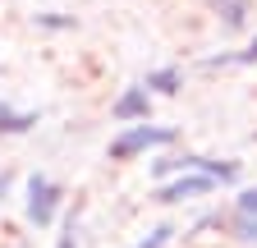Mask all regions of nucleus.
I'll list each match as a JSON object with an SVG mask.
<instances>
[{"label": "nucleus", "mask_w": 257, "mask_h": 248, "mask_svg": "<svg viewBox=\"0 0 257 248\" xmlns=\"http://www.w3.org/2000/svg\"><path fill=\"white\" fill-rule=\"evenodd\" d=\"M175 138H179V129L175 124H124V129L106 143V161H138V157H147V152H166V147H175Z\"/></svg>", "instance_id": "f257e3e1"}, {"label": "nucleus", "mask_w": 257, "mask_h": 248, "mask_svg": "<svg viewBox=\"0 0 257 248\" xmlns=\"http://www.w3.org/2000/svg\"><path fill=\"white\" fill-rule=\"evenodd\" d=\"M156 184L161 179H175V175H188V170H198L216 184H234L239 179V161H216V157H202V152H170V157H161L156 166Z\"/></svg>", "instance_id": "f03ea898"}, {"label": "nucleus", "mask_w": 257, "mask_h": 248, "mask_svg": "<svg viewBox=\"0 0 257 248\" xmlns=\"http://www.w3.org/2000/svg\"><path fill=\"white\" fill-rule=\"evenodd\" d=\"M60 202H64V189L51 179V175H28V184H23V216H28V225H37V230H46V225H55L60 221Z\"/></svg>", "instance_id": "7ed1b4c3"}, {"label": "nucleus", "mask_w": 257, "mask_h": 248, "mask_svg": "<svg viewBox=\"0 0 257 248\" xmlns=\"http://www.w3.org/2000/svg\"><path fill=\"white\" fill-rule=\"evenodd\" d=\"M211 189H220V184L198 175V170H188V175H175V179H161L156 184V202L161 207H179V202H193V198H207Z\"/></svg>", "instance_id": "20e7f679"}, {"label": "nucleus", "mask_w": 257, "mask_h": 248, "mask_svg": "<svg viewBox=\"0 0 257 248\" xmlns=\"http://www.w3.org/2000/svg\"><path fill=\"white\" fill-rule=\"evenodd\" d=\"M152 101H156L152 92L143 83H134V87H124L119 97L110 101V119L115 124H147L152 119Z\"/></svg>", "instance_id": "39448f33"}, {"label": "nucleus", "mask_w": 257, "mask_h": 248, "mask_svg": "<svg viewBox=\"0 0 257 248\" xmlns=\"http://www.w3.org/2000/svg\"><path fill=\"white\" fill-rule=\"evenodd\" d=\"M207 10L216 14V23L225 33H243L252 19V0H207Z\"/></svg>", "instance_id": "423d86ee"}, {"label": "nucleus", "mask_w": 257, "mask_h": 248, "mask_svg": "<svg viewBox=\"0 0 257 248\" xmlns=\"http://www.w3.org/2000/svg\"><path fill=\"white\" fill-rule=\"evenodd\" d=\"M248 65H257V37H248L234 51H216L202 60V69H248Z\"/></svg>", "instance_id": "0eeeda50"}, {"label": "nucleus", "mask_w": 257, "mask_h": 248, "mask_svg": "<svg viewBox=\"0 0 257 248\" xmlns=\"http://www.w3.org/2000/svg\"><path fill=\"white\" fill-rule=\"evenodd\" d=\"M143 87L152 92V97H179V87H184V69H179V65H161V69H147Z\"/></svg>", "instance_id": "6e6552de"}, {"label": "nucleus", "mask_w": 257, "mask_h": 248, "mask_svg": "<svg viewBox=\"0 0 257 248\" xmlns=\"http://www.w3.org/2000/svg\"><path fill=\"white\" fill-rule=\"evenodd\" d=\"M37 119H42V110H19V106H10V101H0V138L28 134Z\"/></svg>", "instance_id": "1a4fd4ad"}, {"label": "nucleus", "mask_w": 257, "mask_h": 248, "mask_svg": "<svg viewBox=\"0 0 257 248\" xmlns=\"http://www.w3.org/2000/svg\"><path fill=\"white\" fill-rule=\"evenodd\" d=\"M225 234H230L234 243H243V248H257V216H234V211H230Z\"/></svg>", "instance_id": "9d476101"}, {"label": "nucleus", "mask_w": 257, "mask_h": 248, "mask_svg": "<svg viewBox=\"0 0 257 248\" xmlns=\"http://www.w3.org/2000/svg\"><path fill=\"white\" fill-rule=\"evenodd\" d=\"M175 234H179V225H175V221H156L143 239H134L128 248H170V243H175Z\"/></svg>", "instance_id": "9b49d317"}, {"label": "nucleus", "mask_w": 257, "mask_h": 248, "mask_svg": "<svg viewBox=\"0 0 257 248\" xmlns=\"http://www.w3.org/2000/svg\"><path fill=\"white\" fill-rule=\"evenodd\" d=\"M32 23H37V28H46V33H74V28H78V19H74V14H55V10L32 14Z\"/></svg>", "instance_id": "f8f14e48"}, {"label": "nucleus", "mask_w": 257, "mask_h": 248, "mask_svg": "<svg viewBox=\"0 0 257 248\" xmlns=\"http://www.w3.org/2000/svg\"><path fill=\"white\" fill-rule=\"evenodd\" d=\"M78 216H83V207L64 211V221H60V234H55V248H78Z\"/></svg>", "instance_id": "ddd939ff"}, {"label": "nucleus", "mask_w": 257, "mask_h": 248, "mask_svg": "<svg viewBox=\"0 0 257 248\" xmlns=\"http://www.w3.org/2000/svg\"><path fill=\"white\" fill-rule=\"evenodd\" d=\"M234 216H257V184L234 193Z\"/></svg>", "instance_id": "4468645a"}, {"label": "nucleus", "mask_w": 257, "mask_h": 248, "mask_svg": "<svg viewBox=\"0 0 257 248\" xmlns=\"http://www.w3.org/2000/svg\"><path fill=\"white\" fill-rule=\"evenodd\" d=\"M5 189H10V179H5V175H0V198H5Z\"/></svg>", "instance_id": "2eb2a0df"}, {"label": "nucleus", "mask_w": 257, "mask_h": 248, "mask_svg": "<svg viewBox=\"0 0 257 248\" xmlns=\"http://www.w3.org/2000/svg\"><path fill=\"white\" fill-rule=\"evenodd\" d=\"M207 248H220V243H207Z\"/></svg>", "instance_id": "dca6fc26"}]
</instances>
